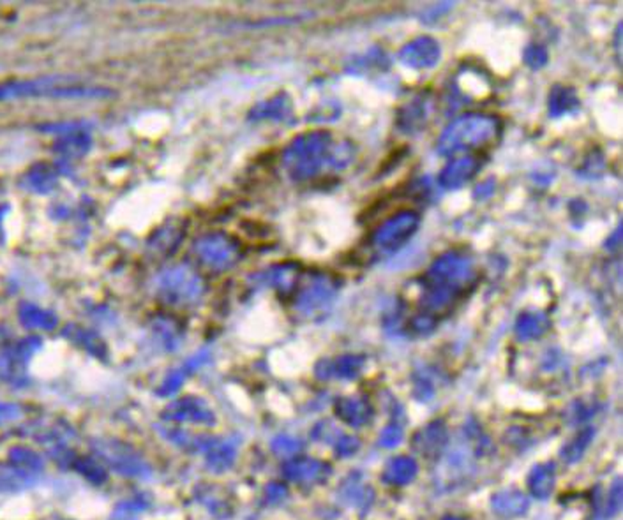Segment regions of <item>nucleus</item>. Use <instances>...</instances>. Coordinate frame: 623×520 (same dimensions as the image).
<instances>
[{"label": "nucleus", "instance_id": "f257e3e1", "mask_svg": "<svg viewBox=\"0 0 623 520\" xmlns=\"http://www.w3.org/2000/svg\"><path fill=\"white\" fill-rule=\"evenodd\" d=\"M475 282V267L466 252H446L429 267L422 280L420 314L438 321L466 295Z\"/></svg>", "mask_w": 623, "mask_h": 520}, {"label": "nucleus", "instance_id": "f03ea898", "mask_svg": "<svg viewBox=\"0 0 623 520\" xmlns=\"http://www.w3.org/2000/svg\"><path fill=\"white\" fill-rule=\"evenodd\" d=\"M502 133V120L494 115L466 113L455 118L438 139L442 156H455L491 145Z\"/></svg>", "mask_w": 623, "mask_h": 520}, {"label": "nucleus", "instance_id": "7ed1b4c3", "mask_svg": "<svg viewBox=\"0 0 623 520\" xmlns=\"http://www.w3.org/2000/svg\"><path fill=\"white\" fill-rule=\"evenodd\" d=\"M420 224V217L414 210H403L388 217L371 237V249L380 254L388 256L399 251L408 242Z\"/></svg>", "mask_w": 623, "mask_h": 520}, {"label": "nucleus", "instance_id": "20e7f679", "mask_svg": "<svg viewBox=\"0 0 623 520\" xmlns=\"http://www.w3.org/2000/svg\"><path fill=\"white\" fill-rule=\"evenodd\" d=\"M442 55V48L436 39L422 35L405 44L399 52V61L414 70H429L433 68Z\"/></svg>", "mask_w": 623, "mask_h": 520}, {"label": "nucleus", "instance_id": "39448f33", "mask_svg": "<svg viewBox=\"0 0 623 520\" xmlns=\"http://www.w3.org/2000/svg\"><path fill=\"white\" fill-rule=\"evenodd\" d=\"M481 166H483V159L479 156H465V157L454 159L440 174L438 184L444 189H459L479 174Z\"/></svg>", "mask_w": 623, "mask_h": 520}, {"label": "nucleus", "instance_id": "423d86ee", "mask_svg": "<svg viewBox=\"0 0 623 520\" xmlns=\"http://www.w3.org/2000/svg\"><path fill=\"white\" fill-rule=\"evenodd\" d=\"M431 101L429 98L418 96L416 99L405 104L398 113V126L403 133H417L426 128L429 115H431Z\"/></svg>", "mask_w": 623, "mask_h": 520}, {"label": "nucleus", "instance_id": "0eeeda50", "mask_svg": "<svg viewBox=\"0 0 623 520\" xmlns=\"http://www.w3.org/2000/svg\"><path fill=\"white\" fill-rule=\"evenodd\" d=\"M446 440H447V432H446L444 425L438 423V421H435V423L427 425V427L417 436V450L420 451L422 455H426V457L436 455L438 451L444 449Z\"/></svg>", "mask_w": 623, "mask_h": 520}, {"label": "nucleus", "instance_id": "6e6552de", "mask_svg": "<svg viewBox=\"0 0 623 520\" xmlns=\"http://www.w3.org/2000/svg\"><path fill=\"white\" fill-rule=\"evenodd\" d=\"M548 316L544 312L528 311L521 314L516 323V334L521 341H532L541 337L548 330Z\"/></svg>", "mask_w": 623, "mask_h": 520}, {"label": "nucleus", "instance_id": "1a4fd4ad", "mask_svg": "<svg viewBox=\"0 0 623 520\" xmlns=\"http://www.w3.org/2000/svg\"><path fill=\"white\" fill-rule=\"evenodd\" d=\"M580 108V98L574 89L558 85L550 94V113L553 117H561L567 113H574Z\"/></svg>", "mask_w": 623, "mask_h": 520}, {"label": "nucleus", "instance_id": "9d476101", "mask_svg": "<svg viewBox=\"0 0 623 520\" xmlns=\"http://www.w3.org/2000/svg\"><path fill=\"white\" fill-rule=\"evenodd\" d=\"M417 475V464L408 459V457H398V459H392L385 471H383V477L387 482L390 484H398V486H403V484H408L410 480H414V477Z\"/></svg>", "mask_w": 623, "mask_h": 520}, {"label": "nucleus", "instance_id": "9b49d317", "mask_svg": "<svg viewBox=\"0 0 623 520\" xmlns=\"http://www.w3.org/2000/svg\"><path fill=\"white\" fill-rule=\"evenodd\" d=\"M528 506V499L521 492H502L493 499V508L503 517H518Z\"/></svg>", "mask_w": 623, "mask_h": 520}, {"label": "nucleus", "instance_id": "f8f14e48", "mask_svg": "<svg viewBox=\"0 0 623 520\" xmlns=\"http://www.w3.org/2000/svg\"><path fill=\"white\" fill-rule=\"evenodd\" d=\"M554 469L550 464L537 466L530 477V488L537 497H546L553 490Z\"/></svg>", "mask_w": 623, "mask_h": 520}, {"label": "nucleus", "instance_id": "ddd939ff", "mask_svg": "<svg viewBox=\"0 0 623 520\" xmlns=\"http://www.w3.org/2000/svg\"><path fill=\"white\" fill-rule=\"evenodd\" d=\"M345 402H347V406L343 408V418L348 420V423L360 425V423H366L371 420L373 410L368 402H364L360 399H347Z\"/></svg>", "mask_w": 623, "mask_h": 520}, {"label": "nucleus", "instance_id": "4468645a", "mask_svg": "<svg viewBox=\"0 0 623 520\" xmlns=\"http://www.w3.org/2000/svg\"><path fill=\"white\" fill-rule=\"evenodd\" d=\"M524 62L532 70H541L548 62V52L541 44H530L524 52Z\"/></svg>", "mask_w": 623, "mask_h": 520}, {"label": "nucleus", "instance_id": "2eb2a0df", "mask_svg": "<svg viewBox=\"0 0 623 520\" xmlns=\"http://www.w3.org/2000/svg\"><path fill=\"white\" fill-rule=\"evenodd\" d=\"M589 434L591 432H585V434H581V436H578L576 438V441H572L565 450H563V457L567 459V460H576V459H580L581 457V453H583V450H585V447L589 445Z\"/></svg>", "mask_w": 623, "mask_h": 520}, {"label": "nucleus", "instance_id": "dca6fc26", "mask_svg": "<svg viewBox=\"0 0 623 520\" xmlns=\"http://www.w3.org/2000/svg\"><path fill=\"white\" fill-rule=\"evenodd\" d=\"M399 441H401V429L396 423L388 425L381 434V445L383 447H396V445H399Z\"/></svg>", "mask_w": 623, "mask_h": 520}, {"label": "nucleus", "instance_id": "f3484780", "mask_svg": "<svg viewBox=\"0 0 623 520\" xmlns=\"http://www.w3.org/2000/svg\"><path fill=\"white\" fill-rule=\"evenodd\" d=\"M343 362L345 364L341 365V371H343V376H348V378L355 376L362 367V358H357V356H347Z\"/></svg>", "mask_w": 623, "mask_h": 520}, {"label": "nucleus", "instance_id": "a211bd4d", "mask_svg": "<svg viewBox=\"0 0 623 520\" xmlns=\"http://www.w3.org/2000/svg\"><path fill=\"white\" fill-rule=\"evenodd\" d=\"M493 191H494V182H493V180H485V182H483V184L477 187L475 196H477V198H487V196H491Z\"/></svg>", "mask_w": 623, "mask_h": 520}, {"label": "nucleus", "instance_id": "6ab92c4d", "mask_svg": "<svg viewBox=\"0 0 623 520\" xmlns=\"http://www.w3.org/2000/svg\"><path fill=\"white\" fill-rule=\"evenodd\" d=\"M446 520H459V519H446Z\"/></svg>", "mask_w": 623, "mask_h": 520}]
</instances>
